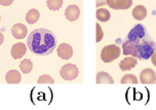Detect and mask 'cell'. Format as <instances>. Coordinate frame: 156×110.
Wrapping results in <instances>:
<instances>
[{
  "instance_id": "cell-1",
  "label": "cell",
  "mask_w": 156,
  "mask_h": 110,
  "mask_svg": "<svg viewBox=\"0 0 156 110\" xmlns=\"http://www.w3.org/2000/svg\"><path fill=\"white\" fill-rule=\"evenodd\" d=\"M27 44L30 52L37 56H47L57 47V39L51 31L39 28L29 34Z\"/></svg>"
},
{
  "instance_id": "cell-2",
  "label": "cell",
  "mask_w": 156,
  "mask_h": 110,
  "mask_svg": "<svg viewBox=\"0 0 156 110\" xmlns=\"http://www.w3.org/2000/svg\"><path fill=\"white\" fill-rule=\"evenodd\" d=\"M126 40L133 41L136 43H141L143 41L152 40V39L150 37L148 31L145 28V26L141 24H138L129 31V33L126 36Z\"/></svg>"
},
{
  "instance_id": "cell-3",
  "label": "cell",
  "mask_w": 156,
  "mask_h": 110,
  "mask_svg": "<svg viewBox=\"0 0 156 110\" xmlns=\"http://www.w3.org/2000/svg\"><path fill=\"white\" fill-rule=\"evenodd\" d=\"M139 60H148L156 52V43L152 40L143 41L138 43Z\"/></svg>"
},
{
  "instance_id": "cell-4",
  "label": "cell",
  "mask_w": 156,
  "mask_h": 110,
  "mask_svg": "<svg viewBox=\"0 0 156 110\" xmlns=\"http://www.w3.org/2000/svg\"><path fill=\"white\" fill-rule=\"evenodd\" d=\"M120 47L116 44H110L103 47L101 52V59L105 63H111L120 56Z\"/></svg>"
},
{
  "instance_id": "cell-5",
  "label": "cell",
  "mask_w": 156,
  "mask_h": 110,
  "mask_svg": "<svg viewBox=\"0 0 156 110\" xmlns=\"http://www.w3.org/2000/svg\"><path fill=\"white\" fill-rule=\"evenodd\" d=\"M78 74H79V70H78V67L74 64L64 65L60 71V75L62 76L63 79L68 81L75 79L78 76Z\"/></svg>"
},
{
  "instance_id": "cell-6",
  "label": "cell",
  "mask_w": 156,
  "mask_h": 110,
  "mask_svg": "<svg viewBox=\"0 0 156 110\" xmlns=\"http://www.w3.org/2000/svg\"><path fill=\"white\" fill-rule=\"evenodd\" d=\"M122 50H123L124 56H133L136 59H139V50L138 43L130 40H125L122 43Z\"/></svg>"
},
{
  "instance_id": "cell-7",
  "label": "cell",
  "mask_w": 156,
  "mask_h": 110,
  "mask_svg": "<svg viewBox=\"0 0 156 110\" xmlns=\"http://www.w3.org/2000/svg\"><path fill=\"white\" fill-rule=\"evenodd\" d=\"M58 56L63 60H69L73 56V49L70 44L68 43H62L60 44L57 50Z\"/></svg>"
},
{
  "instance_id": "cell-8",
  "label": "cell",
  "mask_w": 156,
  "mask_h": 110,
  "mask_svg": "<svg viewBox=\"0 0 156 110\" xmlns=\"http://www.w3.org/2000/svg\"><path fill=\"white\" fill-rule=\"evenodd\" d=\"M107 4L113 9H129L133 5L132 0H108Z\"/></svg>"
},
{
  "instance_id": "cell-9",
  "label": "cell",
  "mask_w": 156,
  "mask_h": 110,
  "mask_svg": "<svg viewBox=\"0 0 156 110\" xmlns=\"http://www.w3.org/2000/svg\"><path fill=\"white\" fill-rule=\"evenodd\" d=\"M140 80L142 83H154L156 80L155 71L150 68L144 69L140 74Z\"/></svg>"
},
{
  "instance_id": "cell-10",
  "label": "cell",
  "mask_w": 156,
  "mask_h": 110,
  "mask_svg": "<svg viewBox=\"0 0 156 110\" xmlns=\"http://www.w3.org/2000/svg\"><path fill=\"white\" fill-rule=\"evenodd\" d=\"M26 52H27V47L24 43H22V42H18V43L13 44L12 47V50H10L12 58L15 59V60L21 59L23 56H25Z\"/></svg>"
},
{
  "instance_id": "cell-11",
  "label": "cell",
  "mask_w": 156,
  "mask_h": 110,
  "mask_svg": "<svg viewBox=\"0 0 156 110\" xmlns=\"http://www.w3.org/2000/svg\"><path fill=\"white\" fill-rule=\"evenodd\" d=\"M65 16L68 21L74 22L79 18L80 16V9L77 5H69L65 10Z\"/></svg>"
},
{
  "instance_id": "cell-12",
  "label": "cell",
  "mask_w": 156,
  "mask_h": 110,
  "mask_svg": "<svg viewBox=\"0 0 156 110\" xmlns=\"http://www.w3.org/2000/svg\"><path fill=\"white\" fill-rule=\"evenodd\" d=\"M27 33H28L27 27L23 24H16L12 28V34L16 39H22L26 37Z\"/></svg>"
},
{
  "instance_id": "cell-13",
  "label": "cell",
  "mask_w": 156,
  "mask_h": 110,
  "mask_svg": "<svg viewBox=\"0 0 156 110\" xmlns=\"http://www.w3.org/2000/svg\"><path fill=\"white\" fill-rule=\"evenodd\" d=\"M138 64V60L135 57H126L124 58L123 60L120 62L119 64V67L122 71H129V70L135 68Z\"/></svg>"
},
{
  "instance_id": "cell-14",
  "label": "cell",
  "mask_w": 156,
  "mask_h": 110,
  "mask_svg": "<svg viewBox=\"0 0 156 110\" xmlns=\"http://www.w3.org/2000/svg\"><path fill=\"white\" fill-rule=\"evenodd\" d=\"M5 80L7 83H19L22 80L21 72H19L18 70H10L6 73L5 75Z\"/></svg>"
},
{
  "instance_id": "cell-15",
  "label": "cell",
  "mask_w": 156,
  "mask_h": 110,
  "mask_svg": "<svg viewBox=\"0 0 156 110\" xmlns=\"http://www.w3.org/2000/svg\"><path fill=\"white\" fill-rule=\"evenodd\" d=\"M133 19L138 20V21L144 20L147 16L146 7L143 6V5H138V6H136L133 9Z\"/></svg>"
},
{
  "instance_id": "cell-16",
  "label": "cell",
  "mask_w": 156,
  "mask_h": 110,
  "mask_svg": "<svg viewBox=\"0 0 156 110\" xmlns=\"http://www.w3.org/2000/svg\"><path fill=\"white\" fill-rule=\"evenodd\" d=\"M96 79H97L96 82L98 84H100V83H110V84H112V83H114V80H113V78L111 77V75H109L107 72H104V71H101V72L98 73Z\"/></svg>"
},
{
  "instance_id": "cell-17",
  "label": "cell",
  "mask_w": 156,
  "mask_h": 110,
  "mask_svg": "<svg viewBox=\"0 0 156 110\" xmlns=\"http://www.w3.org/2000/svg\"><path fill=\"white\" fill-rule=\"evenodd\" d=\"M39 18H40V13H39L38 10L35 9V8L30 9L26 15V21H27V23H29V24H35L39 20Z\"/></svg>"
},
{
  "instance_id": "cell-18",
  "label": "cell",
  "mask_w": 156,
  "mask_h": 110,
  "mask_svg": "<svg viewBox=\"0 0 156 110\" xmlns=\"http://www.w3.org/2000/svg\"><path fill=\"white\" fill-rule=\"evenodd\" d=\"M97 19L99 20L100 22H107L110 20V13L108 9H105V8H99L96 13Z\"/></svg>"
},
{
  "instance_id": "cell-19",
  "label": "cell",
  "mask_w": 156,
  "mask_h": 110,
  "mask_svg": "<svg viewBox=\"0 0 156 110\" xmlns=\"http://www.w3.org/2000/svg\"><path fill=\"white\" fill-rule=\"evenodd\" d=\"M20 69H21V71L23 73H25V74L30 73L33 69L32 61L29 60V59H25V60L22 61L21 64H20Z\"/></svg>"
},
{
  "instance_id": "cell-20",
  "label": "cell",
  "mask_w": 156,
  "mask_h": 110,
  "mask_svg": "<svg viewBox=\"0 0 156 110\" xmlns=\"http://www.w3.org/2000/svg\"><path fill=\"white\" fill-rule=\"evenodd\" d=\"M47 6L51 10H58L62 7L63 5V0H48L46 2Z\"/></svg>"
},
{
  "instance_id": "cell-21",
  "label": "cell",
  "mask_w": 156,
  "mask_h": 110,
  "mask_svg": "<svg viewBox=\"0 0 156 110\" xmlns=\"http://www.w3.org/2000/svg\"><path fill=\"white\" fill-rule=\"evenodd\" d=\"M120 82L122 84H125V83H138V78H136V76L133 75V74H126V75H124L123 77L121 78Z\"/></svg>"
},
{
  "instance_id": "cell-22",
  "label": "cell",
  "mask_w": 156,
  "mask_h": 110,
  "mask_svg": "<svg viewBox=\"0 0 156 110\" xmlns=\"http://www.w3.org/2000/svg\"><path fill=\"white\" fill-rule=\"evenodd\" d=\"M37 82L39 84H43V83H55V80H54V78L51 77L49 75H41L40 77L38 78V80H37Z\"/></svg>"
},
{
  "instance_id": "cell-23",
  "label": "cell",
  "mask_w": 156,
  "mask_h": 110,
  "mask_svg": "<svg viewBox=\"0 0 156 110\" xmlns=\"http://www.w3.org/2000/svg\"><path fill=\"white\" fill-rule=\"evenodd\" d=\"M96 28H97V42H100L104 37V32H103L102 27L100 26L99 24H96Z\"/></svg>"
},
{
  "instance_id": "cell-24",
  "label": "cell",
  "mask_w": 156,
  "mask_h": 110,
  "mask_svg": "<svg viewBox=\"0 0 156 110\" xmlns=\"http://www.w3.org/2000/svg\"><path fill=\"white\" fill-rule=\"evenodd\" d=\"M151 61H152V64L154 65V66H156V52L154 53V55L151 57Z\"/></svg>"
},
{
  "instance_id": "cell-25",
  "label": "cell",
  "mask_w": 156,
  "mask_h": 110,
  "mask_svg": "<svg viewBox=\"0 0 156 110\" xmlns=\"http://www.w3.org/2000/svg\"><path fill=\"white\" fill-rule=\"evenodd\" d=\"M105 3H107V1H98L97 6H101V5H104Z\"/></svg>"
},
{
  "instance_id": "cell-26",
  "label": "cell",
  "mask_w": 156,
  "mask_h": 110,
  "mask_svg": "<svg viewBox=\"0 0 156 110\" xmlns=\"http://www.w3.org/2000/svg\"><path fill=\"white\" fill-rule=\"evenodd\" d=\"M12 1H8V2H4V1H1V4H10Z\"/></svg>"
}]
</instances>
